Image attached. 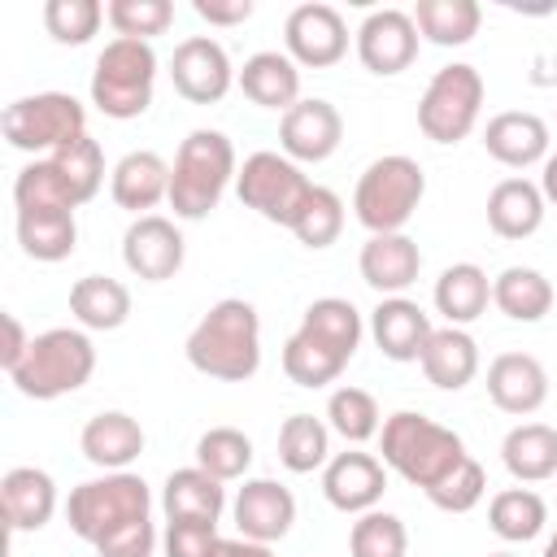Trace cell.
<instances>
[{
    "label": "cell",
    "instance_id": "cell-54",
    "mask_svg": "<svg viewBox=\"0 0 557 557\" xmlns=\"http://www.w3.org/2000/svg\"><path fill=\"white\" fill-rule=\"evenodd\" d=\"M540 557H557V531L544 540V553H540Z\"/></svg>",
    "mask_w": 557,
    "mask_h": 557
},
{
    "label": "cell",
    "instance_id": "cell-52",
    "mask_svg": "<svg viewBox=\"0 0 557 557\" xmlns=\"http://www.w3.org/2000/svg\"><path fill=\"white\" fill-rule=\"evenodd\" d=\"M209 557H274V548L257 544V540H244V535H222Z\"/></svg>",
    "mask_w": 557,
    "mask_h": 557
},
{
    "label": "cell",
    "instance_id": "cell-25",
    "mask_svg": "<svg viewBox=\"0 0 557 557\" xmlns=\"http://www.w3.org/2000/svg\"><path fill=\"white\" fill-rule=\"evenodd\" d=\"M239 91L257 104V109H274V113H287L296 100H300V65L278 52V48H265V52H252L244 61V70L235 74Z\"/></svg>",
    "mask_w": 557,
    "mask_h": 557
},
{
    "label": "cell",
    "instance_id": "cell-17",
    "mask_svg": "<svg viewBox=\"0 0 557 557\" xmlns=\"http://www.w3.org/2000/svg\"><path fill=\"white\" fill-rule=\"evenodd\" d=\"M235 531L257 544H278L296 522V496L278 479H244V487L231 500Z\"/></svg>",
    "mask_w": 557,
    "mask_h": 557
},
{
    "label": "cell",
    "instance_id": "cell-6",
    "mask_svg": "<svg viewBox=\"0 0 557 557\" xmlns=\"http://www.w3.org/2000/svg\"><path fill=\"white\" fill-rule=\"evenodd\" d=\"M152 518V492L139 474L131 470H109L100 479H87L78 487H70L65 500V522L78 540H87L91 548L100 540H109L113 531Z\"/></svg>",
    "mask_w": 557,
    "mask_h": 557
},
{
    "label": "cell",
    "instance_id": "cell-7",
    "mask_svg": "<svg viewBox=\"0 0 557 557\" xmlns=\"http://www.w3.org/2000/svg\"><path fill=\"white\" fill-rule=\"evenodd\" d=\"M157 87V52L144 39H109L91 70V104L113 117L131 122L144 117Z\"/></svg>",
    "mask_w": 557,
    "mask_h": 557
},
{
    "label": "cell",
    "instance_id": "cell-28",
    "mask_svg": "<svg viewBox=\"0 0 557 557\" xmlns=\"http://www.w3.org/2000/svg\"><path fill=\"white\" fill-rule=\"evenodd\" d=\"M544 191L540 183L531 178H500L492 191H487V226L500 235V239H527L544 226Z\"/></svg>",
    "mask_w": 557,
    "mask_h": 557
},
{
    "label": "cell",
    "instance_id": "cell-26",
    "mask_svg": "<svg viewBox=\"0 0 557 557\" xmlns=\"http://www.w3.org/2000/svg\"><path fill=\"white\" fill-rule=\"evenodd\" d=\"M422 374L431 387L440 392H461L466 383H474L479 374V344L466 326H435L422 357H418Z\"/></svg>",
    "mask_w": 557,
    "mask_h": 557
},
{
    "label": "cell",
    "instance_id": "cell-33",
    "mask_svg": "<svg viewBox=\"0 0 557 557\" xmlns=\"http://www.w3.org/2000/svg\"><path fill=\"white\" fill-rule=\"evenodd\" d=\"M553 283L535 270V265H505L492 278V305L509 318V322H540L553 309Z\"/></svg>",
    "mask_w": 557,
    "mask_h": 557
},
{
    "label": "cell",
    "instance_id": "cell-34",
    "mask_svg": "<svg viewBox=\"0 0 557 557\" xmlns=\"http://www.w3.org/2000/svg\"><path fill=\"white\" fill-rule=\"evenodd\" d=\"M413 26L435 48H461L479 35L483 9H479V0H418L413 4Z\"/></svg>",
    "mask_w": 557,
    "mask_h": 557
},
{
    "label": "cell",
    "instance_id": "cell-47",
    "mask_svg": "<svg viewBox=\"0 0 557 557\" xmlns=\"http://www.w3.org/2000/svg\"><path fill=\"white\" fill-rule=\"evenodd\" d=\"M483 492H487V474H483V466L474 457H466L440 487L426 492V500L435 509H444V513H470L483 500Z\"/></svg>",
    "mask_w": 557,
    "mask_h": 557
},
{
    "label": "cell",
    "instance_id": "cell-13",
    "mask_svg": "<svg viewBox=\"0 0 557 557\" xmlns=\"http://www.w3.org/2000/svg\"><path fill=\"white\" fill-rule=\"evenodd\" d=\"M235 74L239 70L231 65L226 48L209 35H187L170 57V83L191 104H218L231 91Z\"/></svg>",
    "mask_w": 557,
    "mask_h": 557
},
{
    "label": "cell",
    "instance_id": "cell-23",
    "mask_svg": "<svg viewBox=\"0 0 557 557\" xmlns=\"http://www.w3.org/2000/svg\"><path fill=\"white\" fill-rule=\"evenodd\" d=\"M0 505H4V522L13 535L44 531L57 513V483L39 466H13L0 479Z\"/></svg>",
    "mask_w": 557,
    "mask_h": 557
},
{
    "label": "cell",
    "instance_id": "cell-36",
    "mask_svg": "<svg viewBox=\"0 0 557 557\" xmlns=\"http://www.w3.org/2000/svg\"><path fill=\"white\" fill-rule=\"evenodd\" d=\"M548 522V505L540 492L531 487H505L487 500V527L505 540V544H527L544 531Z\"/></svg>",
    "mask_w": 557,
    "mask_h": 557
},
{
    "label": "cell",
    "instance_id": "cell-39",
    "mask_svg": "<svg viewBox=\"0 0 557 557\" xmlns=\"http://www.w3.org/2000/svg\"><path fill=\"white\" fill-rule=\"evenodd\" d=\"M287 231H292L305 248H313V252L331 248V244L339 239V231H344V200H339L331 187L313 183L309 196L300 200V209H296V218H292Z\"/></svg>",
    "mask_w": 557,
    "mask_h": 557
},
{
    "label": "cell",
    "instance_id": "cell-14",
    "mask_svg": "<svg viewBox=\"0 0 557 557\" xmlns=\"http://www.w3.org/2000/svg\"><path fill=\"white\" fill-rule=\"evenodd\" d=\"M344 139V117L331 100L322 96H300L283 122H278V148L283 157H292L296 165H318L326 161Z\"/></svg>",
    "mask_w": 557,
    "mask_h": 557
},
{
    "label": "cell",
    "instance_id": "cell-42",
    "mask_svg": "<svg viewBox=\"0 0 557 557\" xmlns=\"http://www.w3.org/2000/svg\"><path fill=\"white\" fill-rule=\"evenodd\" d=\"M348 553L352 557H409V531L387 509L357 513V522L348 531Z\"/></svg>",
    "mask_w": 557,
    "mask_h": 557
},
{
    "label": "cell",
    "instance_id": "cell-46",
    "mask_svg": "<svg viewBox=\"0 0 557 557\" xmlns=\"http://www.w3.org/2000/svg\"><path fill=\"white\" fill-rule=\"evenodd\" d=\"M283 374L296 383V387H326V383H335L339 374H344V361H335L331 352H322V348H313L305 335H287V344H283Z\"/></svg>",
    "mask_w": 557,
    "mask_h": 557
},
{
    "label": "cell",
    "instance_id": "cell-41",
    "mask_svg": "<svg viewBox=\"0 0 557 557\" xmlns=\"http://www.w3.org/2000/svg\"><path fill=\"white\" fill-rule=\"evenodd\" d=\"M196 466L209 470L213 479L222 483H235L248 474L252 466V440L239 431V426H209L200 440H196Z\"/></svg>",
    "mask_w": 557,
    "mask_h": 557
},
{
    "label": "cell",
    "instance_id": "cell-27",
    "mask_svg": "<svg viewBox=\"0 0 557 557\" xmlns=\"http://www.w3.org/2000/svg\"><path fill=\"white\" fill-rule=\"evenodd\" d=\"M78 448L104 474L109 470H126L144 453V426L131 413H122V409H104V413L87 418V426L78 435Z\"/></svg>",
    "mask_w": 557,
    "mask_h": 557
},
{
    "label": "cell",
    "instance_id": "cell-30",
    "mask_svg": "<svg viewBox=\"0 0 557 557\" xmlns=\"http://www.w3.org/2000/svg\"><path fill=\"white\" fill-rule=\"evenodd\" d=\"M500 461L518 483L557 479V426L548 422H518L500 440Z\"/></svg>",
    "mask_w": 557,
    "mask_h": 557
},
{
    "label": "cell",
    "instance_id": "cell-11",
    "mask_svg": "<svg viewBox=\"0 0 557 557\" xmlns=\"http://www.w3.org/2000/svg\"><path fill=\"white\" fill-rule=\"evenodd\" d=\"M283 44H287V57L305 70H331L344 61L348 52V22L335 4H322V0H305L287 13L283 22Z\"/></svg>",
    "mask_w": 557,
    "mask_h": 557
},
{
    "label": "cell",
    "instance_id": "cell-32",
    "mask_svg": "<svg viewBox=\"0 0 557 557\" xmlns=\"http://www.w3.org/2000/svg\"><path fill=\"white\" fill-rule=\"evenodd\" d=\"M161 509H165V522H174V518H209V522H218L222 509H226V483L213 479L200 466L170 470V479L161 487Z\"/></svg>",
    "mask_w": 557,
    "mask_h": 557
},
{
    "label": "cell",
    "instance_id": "cell-38",
    "mask_svg": "<svg viewBox=\"0 0 557 557\" xmlns=\"http://www.w3.org/2000/svg\"><path fill=\"white\" fill-rule=\"evenodd\" d=\"M13 209L17 213H48V209H78L74 191L65 187V178L57 174V165L48 157L26 161L13 178Z\"/></svg>",
    "mask_w": 557,
    "mask_h": 557
},
{
    "label": "cell",
    "instance_id": "cell-45",
    "mask_svg": "<svg viewBox=\"0 0 557 557\" xmlns=\"http://www.w3.org/2000/svg\"><path fill=\"white\" fill-rule=\"evenodd\" d=\"M104 22V4L100 0H48L44 4V30L57 39V44H87Z\"/></svg>",
    "mask_w": 557,
    "mask_h": 557
},
{
    "label": "cell",
    "instance_id": "cell-55",
    "mask_svg": "<svg viewBox=\"0 0 557 557\" xmlns=\"http://www.w3.org/2000/svg\"><path fill=\"white\" fill-rule=\"evenodd\" d=\"M487 557H518V553H487Z\"/></svg>",
    "mask_w": 557,
    "mask_h": 557
},
{
    "label": "cell",
    "instance_id": "cell-4",
    "mask_svg": "<svg viewBox=\"0 0 557 557\" xmlns=\"http://www.w3.org/2000/svg\"><path fill=\"white\" fill-rule=\"evenodd\" d=\"M96 374V344L83 326H52L39 331L26 348V357L9 370L13 387L26 400H57L78 392Z\"/></svg>",
    "mask_w": 557,
    "mask_h": 557
},
{
    "label": "cell",
    "instance_id": "cell-15",
    "mask_svg": "<svg viewBox=\"0 0 557 557\" xmlns=\"http://www.w3.org/2000/svg\"><path fill=\"white\" fill-rule=\"evenodd\" d=\"M183 257H187V244H183V231L161 218V213H144L126 226L122 235V261L135 278L144 283H165L183 270Z\"/></svg>",
    "mask_w": 557,
    "mask_h": 557
},
{
    "label": "cell",
    "instance_id": "cell-48",
    "mask_svg": "<svg viewBox=\"0 0 557 557\" xmlns=\"http://www.w3.org/2000/svg\"><path fill=\"white\" fill-rule=\"evenodd\" d=\"M218 540H222L218 522H209V518H174V522H165L161 548H165V557H209Z\"/></svg>",
    "mask_w": 557,
    "mask_h": 557
},
{
    "label": "cell",
    "instance_id": "cell-29",
    "mask_svg": "<svg viewBox=\"0 0 557 557\" xmlns=\"http://www.w3.org/2000/svg\"><path fill=\"white\" fill-rule=\"evenodd\" d=\"M431 300H435V313L448 326H470L474 318H483V309L492 300V278L474 261H453V265L440 270Z\"/></svg>",
    "mask_w": 557,
    "mask_h": 557
},
{
    "label": "cell",
    "instance_id": "cell-10",
    "mask_svg": "<svg viewBox=\"0 0 557 557\" xmlns=\"http://www.w3.org/2000/svg\"><path fill=\"white\" fill-rule=\"evenodd\" d=\"M309 187H313L309 174H305L292 157L270 152V148L244 157V165H239V174H235L239 200H244L257 218H265V222H274V226H292V218H296L300 200L309 196Z\"/></svg>",
    "mask_w": 557,
    "mask_h": 557
},
{
    "label": "cell",
    "instance_id": "cell-22",
    "mask_svg": "<svg viewBox=\"0 0 557 557\" xmlns=\"http://www.w3.org/2000/svg\"><path fill=\"white\" fill-rule=\"evenodd\" d=\"M109 196L117 209H131L135 218H144L148 209L170 200V161L152 148L126 152L109 174Z\"/></svg>",
    "mask_w": 557,
    "mask_h": 557
},
{
    "label": "cell",
    "instance_id": "cell-16",
    "mask_svg": "<svg viewBox=\"0 0 557 557\" xmlns=\"http://www.w3.org/2000/svg\"><path fill=\"white\" fill-rule=\"evenodd\" d=\"M387 492V466L374 453L348 448L322 466V496L339 513H370Z\"/></svg>",
    "mask_w": 557,
    "mask_h": 557
},
{
    "label": "cell",
    "instance_id": "cell-50",
    "mask_svg": "<svg viewBox=\"0 0 557 557\" xmlns=\"http://www.w3.org/2000/svg\"><path fill=\"white\" fill-rule=\"evenodd\" d=\"M191 9L209 26H239L252 17V0H191Z\"/></svg>",
    "mask_w": 557,
    "mask_h": 557
},
{
    "label": "cell",
    "instance_id": "cell-18",
    "mask_svg": "<svg viewBox=\"0 0 557 557\" xmlns=\"http://www.w3.org/2000/svg\"><path fill=\"white\" fill-rule=\"evenodd\" d=\"M487 396L500 413L527 418L548 400V370L531 352H500L487 366Z\"/></svg>",
    "mask_w": 557,
    "mask_h": 557
},
{
    "label": "cell",
    "instance_id": "cell-21",
    "mask_svg": "<svg viewBox=\"0 0 557 557\" xmlns=\"http://www.w3.org/2000/svg\"><path fill=\"white\" fill-rule=\"evenodd\" d=\"M357 270H361V283L374 287L379 296H405V287H413V278L422 270V248L405 231H396V235H370L361 244Z\"/></svg>",
    "mask_w": 557,
    "mask_h": 557
},
{
    "label": "cell",
    "instance_id": "cell-20",
    "mask_svg": "<svg viewBox=\"0 0 557 557\" xmlns=\"http://www.w3.org/2000/svg\"><path fill=\"white\" fill-rule=\"evenodd\" d=\"M431 331V313L409 296H383L370 313V335L387 361H418Z\"/></svg>",
    "mask_w": 557,
    "mask_h": 557
},
{
    "label": "cell",
    "instance_id": "cell-43",
    "mask_svg": "<svg viewBox=\"0 0 557 557\" xmlns=\"http://www.w3.org/2000/svg\"><path fill=\"white\" fill-rule=\"evenodd\" d=\"M48 161L57 165V174L65 178V187L74 191L78 205H87V200L100 191V183H104V152H100V144H96L91 135H83V139L65 144V148H57Z\"/></svg>",
    "mask_w": 557,
    "mask_h": 557
},
{
    "label": "cell",
    "instance_id": "cell-51",
    "mask_svg": "<svg viewBox=\"0 0 557 557\" xmlns=\"http://www.w3.org/2000/svg\"><path fill=\"white\" fill-rule=\"evenodd\" d=\"M0 326H4V344H0V366H4V374L26 357V348H30V339L35 335H26V326L17 322V313H4L0 318Z\"/></svg>",
    "mask_w": 557,
    "mask_h": 557
},
{
    "label": "cell",
    "instance_id": "cell-31",
    "mask_svg": "<svg viewBox=\"0 0 557 557\" xmlns=\"http://www.w3.org/2000/svg\"><path fill=\"white\" fill-rule=\"evenodd\" d=\"M70 313L83 331H117L131 318V287L109 274H83L70 287Z\"/></svg>",
    "mask_w": 557,
    "mask_h": 557
},
{
    "label": "cell",
    "instance_id": "cell-1",
    "mask_svg": "<svg viewBox=\"0 0 557 557\" xmlns=\"http://www.w3.org/2000/svg\"><path fill=\"white\" fill-rule=\"evenodd\" d=\"M187 366L218 383H248L261 370V318L257 305L244 296H226L205 309V318L191 326Z\"/></svg>",
    "mask_w": 557,
    "mask_h": 557
},
{
    "label": "cell",
    "instance_id": "cell-37",
    "mask_svg": "<svg viewBox=\"0 0 557 557\" xmlns=\"http://www.w3.org/2000/svg\"><path fill=\"white\" fill-rule=\"evenodd\" d=\"M278 461L292 474H313L331 461V426L313 413H292L278 426Z\"/></svg>",
    "mask_w": 557,
    "mask_h": 557
},
{
    "label": "cell",
    "instance_id": "cell-24",
    "mask_svg": "<svg viewBox=\"0 0 557 557\" xmlns=\"http://www.w3.org/2000/svg\"><path fill=\"white\" fill-rule=\"evenodd\" d=\"M296 335H305L313 348H322V352H331L335 361L348 366V361L357 357V348H361L366 322H361V313H357L352 300H344V296H318V300L300 313Z\"/></svg>",
    "mask_w": 557,
    "mask_h": 557
},
{
    "label": "cell",
    "instance_id": "cell-9",
    "mask_svg": "<svg viewBox=\"0 0 557 557\" xmlns=\"http://www.w3.org/2000/svg\"><path fill=\"white\" fill-rule=\"evenodd\" d=\"M483 96H487V83L483 74L470 65V61H453V65H440L418 100V131L431 139V144H461L474 126H479V113H483Z\"/></svg>",
    "mask_w": 557,
    "mask_h": 557
},
{
    "label": "cell",
    "instance_id": "cell-44",
    "mask_svg": "<svg viewBox=\"0 0 557 557\" xmlns=\"http://www.w3.org/2000/svg\"><path fill=\"white\" fill-rule=\"evenodd\" d=\"M104 22L117 30V39H144V44H152L157 35L170 30L174 4L170 0H109L104 4Z\"/></svg>",
    "mask_w": 557,
    "mask_h": 557
},
{
    "label": "cell",
    "instance_id": "cell-53",
    "mask_svg": "<svg viewBox=\"0 0 557 557\" xmlns=\"http://www.w3.org/2000/svg\"><path fill=\"white\" fill-rule=\"evenodd\" d=\"M540 191H544L548 205H557V152H548L544 165H540Z\"/></svg>",
    "mask_w": 557,
    "mask_h": 557
},
{
    "label": "cell",
    "instance_id": "cell-8",
    "mask_svg": "<svg viewBox=\"0 0 557 557\" xmlns=\"http://www.w3.org/2000/svg\"><path fill=\"white\" fill-rule=\"evenodd\" d=\"M0 135L9 148L30 152L39 161V157H52L57 148L87 135V109L70 91H35V96L4 104Z\"/></svg>",
    "mask_w": 557,
    "mask_h": 557
},
{
    "label": "cell",
    "instance_id": "cell-2",
    "mask_svg": "<svg viewBox=\"0 0 557 557\" xmlns=\"http://www.w3.org/2000/svg\"><path fill=\"white\" fill-rule=\"evenodd\" d=\"M379 453H383L379 461L392 474H400L405 483H413L422 492L440 487L470 457L453 426H440L435 418L413 413V409H396L392 418H383Z\"/></svg>",
    "mask_w": 557,
    "mask_h": 557
},
{
    "label": "cell",
    "instance_id": "cell-5",
    "mask_svg": "<svg viewBox=\"0 0 557 557\" xmlns=\"http://www.w3.org/2000/svg\"><path fill=\"white\" fill-rule=\"evenodd\" d=\"M422 196H426V170L405 152H387L361 170L352 187V213L370 235H396L418 213Z\"/></svg>",
    "mask_w": 557,
    "mask_h": 557
},
{
    "label": "cell",
    "instance_id": "cell-35",
    "mask_svg": "<svg viewBox=\"0 0 557 557\" xmlns=\"http://www.w3.org/2000/svg\"><path fill=\"white\" fill-rule=\"evenodd\" d=\"M17 244L30 261H65L78 248V222L70 209H48V213H17Z\"/></svg>",
    "mask_w": 557,
    "mask_h": 557
},
{
    "label": "cell",
    "instance_id": "cell-12",
    "mask_svg": "<svg viewBox=\"0 0 557 557\" xmlns=\"http://www.w3.org/2000/svg\"><path fill=\"white\" fill-rule=\"evenodd\" d=\"M352 44H357V61L370 74L392 78V74H400V70H409L418 61L422 35L413 26V13H405V9H374L357 26Z\"/></svg>",
    "mask_w": 557,
    "mask_h": 557
},
{
    "label": "cell",
    "instance_id": "cell-40",
    "mask_svg": "<svg viewBox=\"0 0 557 557\" xmlns=\"http://www.w3.org/2000/svg\"><path fill=\"white\" fill-rule=\"evenodd\" d=\"M326 426L348 440V444H366L383 431V413H379V400L366 392V387H335L331 400H326Z\"/></svg>",
    "mask_w": 557,
    "mask_h": 557
},
{
    "label": "cell",
    "instance_id": "cell-3",
    "mask_svg": "<svg viewBox=\"0 0 557 557\" xmlns=\"http://www.w3.org/2000/svg\"><path fill=\"white\" fill-rule=\"evenodd\" d=\"M235 174H239L235 144L213 126H196L178 144L174 165H170V209H174V218H183V222L209 218L222 205Z\"/></svg>",
    "mask_w": 557,
    "mask_h": 557
},
{
    "label": "cell",
    "instance_id": "cell-49",
    "mask_svg": "<svg viewBox=\"0 0 557 557\" xmlns=\"http://www.w3.org/2000/svg\"><path fill=\"white\" fill-rule=\"evenodd\" d=\"M152 548H157V527H152V518L131 522V527H122V531H113L109 540L96 544L100 557H152Z\"/></svg>",
    "mask_w": 557,
    "mask_h": 557
},
{
    "label": "cell",
    "instance_id": "cell-19",
    "mask_svg": "<svg viewBox=\"0 0 557 557\" xmlns=\"http://www.w3.org/2000/svg\"><path fill=\"white\" fill-rule=\"evenodd\" d=\"M483 148H487L492 161H500L509 170L544 165V157H548V122L540 113H531V109H505V113L487 117Z\"/></svg>",
    "mask_w": 557,
    "mask_h": 557
}]
</instances>
